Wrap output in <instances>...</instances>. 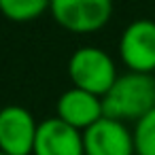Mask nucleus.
Listing matches in <instances>:
<instances>
[{
    "instance_id": "20e7f679",
    "label": "nucleus",
    "mask_w": 155,
    "mask_h": 155,
    "mask_svg": "<svg viewBox=\"0 0 155 155\" xmlns=\"http://www.w3.org/2000/svg\"><path fill=\"white\" fill-rule=\"evenodd\" d=\"M119 55L130 72L151 74L155 70V21H132L119 38Z\"/></svg>"
},
{
    "instance_id": "1a4fd4ad",
    "label": "nucleus",
    "mask_w": 155,
    "mask_h": 155,
    "mask_svg": "<svg viewBox=\"0 0 155 155\" xmlns=\"http://www.w3.org/2000/svg\"><path fill=\"white\" fill-rule=\"evenodd\" d=\"M49 5L51 0H0V13L13 21H30L45 13Z\"/></svg>"
},
{
    "instance_id": "f8f14e48",
    "label": "nucleus",
    "mask_w": 155,
    "mask_h": 155,
    "mask_svg": "<svg viewBox=\"0 0 155 155\" xmlns=\"http://www.w3.org/2000/svg\"><path fill=\"white\" fill-rule=\"evenodd\" d=\"M0 155H5V153H0Z\"/></svg>"
},
{
    "instance_id": "9d476101",
    "label": "nucleus",
    "mask_w": 155,
    "mask_h": 155,
    "mask_svg": "<svg viewBox=\"0 0 155 155\" xmlns=\"http://www.w3.org/2000/svg\"><path fill=\"white\" fill-rule=\"evenodd\" d=\"M132 134L136 155H155V108L136 121Z\"/></svg>"
},
{
    "instance_id": "6e6552de",
    "label": "nucleus",
    "mask_w": 155,
    "mask_h": 155,
    "mask_svg": "<svg viewBox=\"0 0 155 155\" xmlns=\"http://www.w3.org/2000/svg\"><path fill=\"white\" fill-rule=\"evenodd\" d=\"M55 113H58L55 117H60L64 123H68L81 132L104 117L102 98L94 96L85 89H79V87H70L58 98Z\"/></svg>"
},
{
    "instance_id": "39448f33",
    "label": "nucleus",
    "mask_w": 155,
    "mask_h": 155,
    "mask_svg": "<svg viewBox=\"0 0 155 155\" xmlns=\"http://www.w3.org/2000/svg\"><path fill=\"white\" fill-rule=\"evenodd\" d=\"M38 123L32 113L19 104L2 106L0 113V153L32 155Z\"/></svg>"
},
{
    "instance_id": "0eeeda50",
    "label": "nucleus",
    "mask_w": 155,
    "mask_h": 155,
    "mask_svg": "<svg viewBox=\"0 0 155 155\" xmlns=\"http://www.w3.org/2000/svg\"><path fill=\"white\" fill-rule=\"evenodd\" d=\"M32 155H85L83 132L60 117H49L38 123Z\"/></svg>"
},
{
    "instance_id": "f03ea898",
    "label": "nucleus",
    "mask_w": 155,
    "mask_h": 155,
    "mask_svg": "<svg viewBox=\"0 0 155 155\" xmlns=\"http://www.w3.org/2000/svg\"><path fill=\"white\" fill-rule=\"evenodd\" d=\"M68 74L74 87L94 96H104L117 81V68L113 58L98 47H81L68 60Z\"/></svg>"
},
{
    "instance_id": "7ed1b4c3",
    "label": "nucleus",
    "mask_w": 155,
    "mask_h": 155,
    "mask_svg": "<svg viewBox=\"0 0 155 155\" xmlns=\"http://www.w3.org/2000/svg\"><path fill=\"white\" fill-rule=\"evenodd\" d=\"M49 9L62 28L87 34L106 26L113 13V0H51Z\"/></svg>"
},
{
    "instance_id": "423d86ee",
    "label": "nucleus",
    "mask_w": 155,
    "mask_h": 155,
    "mask_svg": "<svg viewBox=\"0 0 155 155\" xmlns=\"http://www.w3.org/2000/svg\"><path fill=\"white\" fill-rule=\"evenodd\" d=\"M85 155H136L134 134L123 121L102 117L83 130Z\"/></svg>"
},
{
    "instance_id": "9b49d317",
    "label": "nucleus",
    "mask_w": 155,
    "mask_h": 155,
    "mask_svg": "<svg viewBox=\"0 0 155 155\" xmlns=\"http://www.w3.org/2000/svg\"><path fill=\"white\" fill-rule=\"evenodd\" d=\"M0 113H2V106H0Z\"/></svg>"
},
{
    "instance_id": "f257e3e1",
    "label": "nucleus",
    "mask_w": 155,
    "mask_h": 155,
    "mask_svg": "<svg viewBox=\"0 0 155 155\" xmlns=\"http://www.w3.org/2000/svg\"><path fill=\"white\" fill-rule=\"evenodd\" d=\"M155 108V79L144 72L117 77L113 87L102 96L104 117L117 121H138Z\"/></svg>"
}]
</instances>
